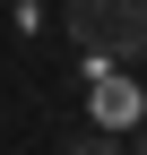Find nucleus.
<instances>
[{"mask_svg":"<svg viewBox=\"0 0 147 155\" xmlns=\"http://www.w3.org/2000/svg\"><path fill=\"white\" fill-rule=\"evenodd\" d=\"M61 26L95 61H147V0H61Z\"/></svg>","mask_w":147,"mask_h":155,"instance_id":"nucleus-1","label":"nucleus"},{"mask_svg":"<svg viewBox=\"0 0 147 155\" xmlns=\"http://www.w3.org/2000/svg\"><path fill=\"white\" fill-rule=\"evenodd\" d=\"M95 112H104V129H121V121H138V86H130V78H104V86H95Z\"/></svg>","mask_w":147,"mask_h":155,"instance_id":"nucleus-2","label":"nucleus"},{"mask_svg":"<svg viewBox=\"0 0 147 155\" xmlns=\"http://www.w3.org/2000/svg\"><path fill=\"white\" fill-rule=\"evenodd\" d=\"M61 155H130V147H121L113 129H95V138H78V147H61Z\"/></svg>","mask_w":147,"mask_h":155,"instance_id":"nucleus-3","label":"nucleus"},{"mask_svg":"<svg viewBox=\"0 0 147 155\" xmlns=\"http://www.w3.org/2000/svg\"><path fill=\"white\" fill-rule=\"evenodd\" d=\"M130 155H147V138H138V147H130Z\"/></svg>","mask_w":147,"mask_h":155,"instance_id":"nucleus-4","label":"nucleus"}]
</instances>
